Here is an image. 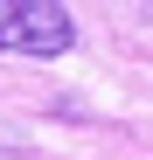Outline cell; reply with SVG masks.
Listing matches in <instances>:
<instances>
[{"label":"cell","instance_id":"6da1fadb","mask_svg":"<svg viewBox=\"0 0 153 160\" xmlns=\"http://www.w3.org/2000/svg\"><path fill=\"white\" fill-rule=\"evenodd\" d=\"M76 21L63 0H0V49L7 56H63Z\"/></svg>","mask_w":153,"mask_h":160}]
</instances>
